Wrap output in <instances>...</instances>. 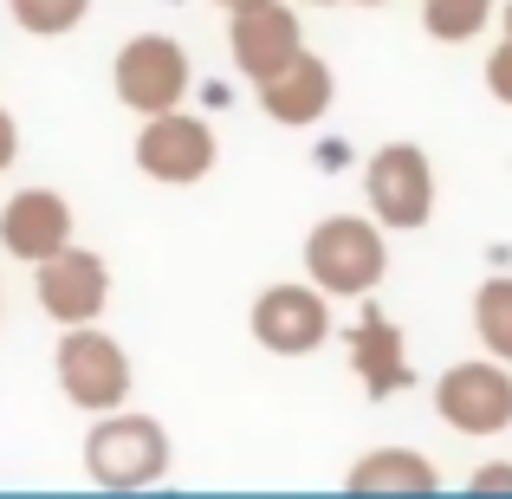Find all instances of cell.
<instances>
[{
  "label": "cell",
  "instance_id": "603a6c76",
  "mask_svg": "<svg viewBox=\"0 0 512 499\" xmlns=\"http://www.w3.org/2000/svg\"><path fill=\"white\" fill-rule=\"evenodd\" d=\"M363 7H383V0H363Z\"/></svg>",
  "mask_w": 512,
  "mask_h": 499
},
{
  "label": "cell",
  "instance_id": "ac0fdd59",
  "mask_svg": "<svg viewBox=\"0 0 512 499\" xmlns=\"http://www.w3.org/2000/svg\"><path fill=\"white\" fill-rule=\"evenodd\" d=\"M487 85H493V98H500V104H512V39L487 59Z\"/></svg>",
  "mask_w": 512,
  "mask_h": 499
},
{
  "label": "cell",
  "instance_id": "5b68a950",
  "mask_svg": "<svg viewBox=\"0 0 512 499\" xmlns=\"http://www.w3.org/2000/svg\"><path fill=\"white\" fill-rule=\"evenodd\" d=\"M435 409L461 435H500V428H512V376L500 370V357L493 363H454L435 389Z\"/></svg>",
  "mask_w": 512,
  "mask_h": 499
},
{
  "label": "cell",
  "instance_id": "7c38bea8",
  "mask_svg": "<svg viewBox=\"0 0 512 499\" xmlns=\"http://www.w3.org/2000/svg\"><path fill=\"white\" fill-rule=\"evenodd\" d=\"M260 104L273 124H318V117L331 111V65L318 59V52H299V59H286L273 78H260Z\"/></svg>",
  "mask_w": 512,
  "mask_h": 499
},
{
  "label": "cell",
  "instance_id": "d6986e66",
  "mask_svg": "<svg viewBox=\"0 0 512 499\" xmlns=\"http://www.w3.org/2000/svg\"><path fill=\"white\" fill-rule=\"evenodd\" d=\"M13 156H20V130H13V117L0 111V169H7Z\"/></svg>",
  "mask_w": 512,
  "mask_h": 499
},
{
  "label": "cell",
  "instance_id": "cb8c5ba5",
  "mask_svg": "<svg viewBox=\"0 0 512 499\" xmlns=\"http://www.w3.org/2000/svg\"><path fill=\"white\" fill-rule=\"evenodd\" d=\"M318 7H325V0H318Z\"/></svg>",
  "mask_w": 512,
  "mask_h": 499
},
{
  "label": "cell",
  "instance_id": "7a4b0ae2",
  "mask_svg": "<svg viewBox=\"0 0 512 499\" xmlns=\"http://www.w3.org/2000/svg\"><path fill=\"white\" fill-rule=\"evenodd\" d=\"M85 467L98 487H156L169 474V435L150 415H117L104 409V422L85 441Z\"/></svg>",
  "mask_w": 512,
  "mask_h": 499
},
{
  "label": "cell",
  "instance_id": "2e32d148",
  "mask_svg": "<svg viewBox=\"0 0 512 499\" xmlns=\"http://www.w3.org/2000/svg\"><path fill=\"white\" fill-rule=\"evenodd\" d=\"M487 13H493V0H422V26L435 39H448V46L474 39L487 26Z\"/></svg>",
  "mask_w": 512,
  "mask_h": 499
},
{
  "label": "cell",
  "instance_id": "277c9868",
  "mask_svg": "<svg viewBox=\"0 0 512 499\" xmlns=\"http://www.w3.org/2000/svg\"><path fill=\"white\" fill-rule=\"evenodd\" d=\"M363 195H370L383 227H422L435 214V169H428V156L415 143H389L363 169Z\"/></svg>",
  "mask_w": 512,
  "mask_h": 499
},
{
  "label": "cell",
  "instance_id": "4fadbf2b",
  "mask_svg": "<svg viewBox=\"0 0 512 499\" xmlns=\"http://www.w3.org/2000/svg\"><path fill=\"white\" fill-rule=\"evenodd\" d=\"M350 370H357V383L370 389V396H396V389H409V357H402V331L389 325L383 312H363L357 331H350Z\"/></svg>",
  "mask_w": 512,
  "mask_h": 499
},
{
  "label": "cell",
  "instance_id": "8fae6325",
  "mask_svg": "<svg viewBox=\"0 0 512 499\" xmlns=\"http://www.w3.org/2000/svg\"><path fill=\"white\" fill-rule=\"evenodd\" d=\"M0 240H7L13 260L39 266L46 253L72 247V208H65V195H52V188H20V195L0 208Z\"/></svg>",
  "mask_w": 512,
  "mask_h": 499
},
{
  "label": "cell",
  "instance_id": "3957f363",
  "mask_svg": "<svg viewBox=\"0 0 512 499\" xmlns=\"http://www.w3.org/2000/svg\"><path fill=\"white\" fill-rule=\"evenodd\" d=\"M59 389L78 409H124L130 396V357L117 350V337H104L98 325H72L59 337Z\"/></svg>",
  "mask_w": 512,
  "mask_h": 499
},
{
  "label": "cell",
  "instance_id": "52a82bcc",
  "mask_svg": "<svg viewBox=\"0 0 512 499\" xmlns=\"http://www.w3.org/2000/svg\"><path fill=\"white\" fill-rule=\"evenodd\" d=\"M137 169L156 175V182L182 188V182H201L214 169V130L201 117H188L182 104L175 111H156L137 137Z\"/></svg>",
  "mask_w": 512,
  "mask_h": 499
},
{
  "label": "cell",
  "instance_id": "30bf717a",
  "mask_svg": "<svg viewBox=\"0 0 512 499\" xmlns=\"http://www.w3.org/2000/svg\"><path fill=\"white\" fill-rule=\"evenodd\" d=\"M253 337H260L273 357H305L331 337V305L325 292L305 286H266L260 305H253Z\"/></svg>",
  "mask_w": 512,
  "mask_h": 499
},
{
  "label": "cell",
  "instance_id": "8992f818",
  "mask_svg": "<svg viewBox=\"0 0 512 499\" xmlns=\"http://www.w3.org/2000/svg\"><path fill=\"white\" fill-rule=\"evenodd\" d=\"M182 91H188V52L175 46V39L143 33L117 52V98H124L130 111H143V117L175 111Z\"/></svg>",
  "mask_w": 512,
  "mask_h": 499
},
{
  "label": "cell",
  "instance_id": "5bb4252c",
  "mask_svg": "<svg viewBox=\"0 0 512 499\" xmlns=\"http://www.w3.org/2000/svg\"><path fill=\"white\" fill-rule=\"evenodd\" d=\"M350 487L357 493H376V487H409V493H428L435 487V467L422 454H402V448H376L350 467Z\"/></svg>",
  "mask_w": 512,
  "mask_h": 499
},
{
  "label": "cell",
  "instance_id": "ba28073f",
  "mask_svg": "<svg viewBox=\"0 0 512 499\" xmlns=\"http://www.w3.org/2000/svg\"><path fill=\"white\" fill-rule=\"evenodd\" d=\"M33 273H39V305H46L59 325H91V318L104 312V299H111V273H104V260L85 253V247L46 253Z\"/></svg>",
  "mask_w": 512,
  "mask_h": 499
},
{
  "label": "cell",
  "instance_id": "9a60e30c",
  "mask_svg": "<svg viewBox=\"0 0 512 499\" xmlns=\"http://www.w3.org/2000/svg\"><path fill=\"white\" fill-rule=\"evenodd\" d=\"M474 331L500 363H512V279H487L474 299Z\"/></svg>",
  "mask_w": 512,
  "mask_h": 499
},
{
  "label": "cell",
  "instance_id": "6da1fadb",
  "mask_svg": "<svg viewBox=\"0 0 512 499\" xmlns=\"http://www.w3.org/2000/svg\"><path fill=\"white\" fill-rule=\"evenodd\" d=\"M305 266H312L318 292L370 299V286L383 279V266H389L383 227L363 221V214H331V221H318L312 240H305Z\"/></svg>",
  "mask_w": 512,
  "mask_h": 499
},
{
  "label": "cell",
  "instance_id": "44dd1931",
  "mask_svg": "<svg viewBox=\"0 0 512 499\" xmlns=\"http://www.w3.org/2000/svg\"><path fill=\"white\" fill-rule=\"evenodd\" d=\"M506 39H512V7H506Z\"/></svg>",
  "mask_w": 512,
  "mask_h": 499
},
{
  "label": "cell",
  "instance_id": "e0dca14e",
  "mask_svg": "<svg viewBox=\"0 0 512 499\" xmlns=\"http://www.w3.org/2000/svg\"><path fill=\"white\" fill-rule=\"evenodd\" d=\"M85 13H91V0H13V20H20L26 33H39V39L72 33Z\"/></svg>",
  "mask_w": 512,
  "mask_h": 499
},
{
  "label": "cell",
  "instance_id": "ffe728a7",
  "mask_svg": "<svg viewBox=\"0 0 512 499\" xmlns=\"http://www.w3.org/2000/svg\"><path fill=\"white\" fill-rule=\"evenodd\" d=\"M474 487H512V467H480Z\"/></svg>",
  "mask_w": 512,
  "mask_h": 499
},
{
  "label": "cell",
  "instance_id": "7402d4cb",
  "mask_svg": "<svg viewBox=\"0 0 512 499\" xmlns=\"http://www.w3.org/2000/svg\"><path fill=\"white\" fill-rule=\"evenodd\" d=\"M221 7H247V0H221Z\"/></svg>",
  "mask_w": 512,
  "mask_h": 499
},
{
  "label": "cell",
  "instance_id": "9c48e42d",
  "mask_svg": "<svg viewBox=\"0 0 512 499\" xmlns=\"http://www.w3.org/2000/svg\"><path fill=\"white\" fill-rule=\"evenodd\" d=\"M234 26H227V46H234V65L260 85L273 78L286 59H299V20H292L286 0H247V7H227Z\"/></svg>",
  "mask_w": 512,
  "mask_h": 499
}]
</instances>
